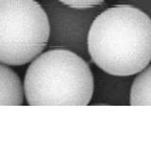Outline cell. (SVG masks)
Instances as JSON below:
<instances>
[{
  "mask_svg": "<svg viewBox=\"0 0 151 153\" xmlns=\"http://www.w3.org/2000/svg\"><path fill=\"white\" fill-rule=\"evenodd\" d=\"M87 51L109 75L140 73L151 62V17L127 4L106 9L90 26Z\"/></svg>",
  "mask_w": 151,
  "mask_h": 153,
  "instance_id": "1",
  "label": "cell"
},
{
  "mask_svg": "<svg viewBox=\"0 0 151 153\" xmlns=\"http://www.w3.org/2000/svg\"><path fill=\"white\" fill-rule=\"evenodd\" d=\"M94 76L84 59L55 48L37 56L25 76L24 93L32 106H85L94 94Z\"/></svg>",
  "mask_w": 151,
  "mask_h": 153,
  "instance_id": "2",
  "label": "cell"
},
{
  "mask_svg": "<svg viewBox=\"0 0 151 153\" xmlns=\"http://www.w3.org/2000/svg\"><path fill=\"white\" fill-rule=\"evenodd\" d=\"M50 26L36 0H0V62L20 66L48 45Z\"/></svg>",
  "mask_w": 151,
  "mask_h": 153,
  "instance_id": "3",
  "label": "cell"
},
{
  "mask_svg": "<svg viewBox=\"0 0 151 153\" xmlns=\"http://www.w3.org/2000/svg\"><path fill=\"white\" fill-rule=\"evenodd\" d=\"M44 9L49 20V45L84 54L89 25L95 19L94 8L76 9L59 0H45Z\"/></svg>",
  "mask_w": 151,
  "mask_h": 153,
  "instance_id": "4",
  "label": "cell"
},
{
  "mask_svg": "<svg viewBox=\"0 0 151 153\" xmlns=\"http://www.w3.org/2000/svg\"><path fill=\"white\" fill-rule=\"evenodd\" d=\"M24 100V87L13 70L0 62V106H20Z\"/></svg>",
  "mask_w": 151,
  "mask_h": 153,
  "instance_id": "5",
  "label": "cell"
},
{
  "mask_svg": "<svg viewBox=\"0 0 151 153\" xmlns=\"http://www.w3.org/2000/svg\"><path fill=\"white\" fill-rule=\"evenodd\" d=\"M130 102L132 106H151V64L138 73L133 80Z\"/></svg>",
  "mask_w": 151,
  "mask_h": 153,
  "instance_id": "6",
  "label": "cell"
},
{
  "mask_svg": "<svg viewBox=\"0 0 151 153\" xmlns=\"http://www.w3.org/2000/svg\"><path fill=\"white\" fill-rule=\"evenodd\" d=\"M68 7L76 9H92L101 5L105 0H59Z\"/></svg>",
  "mask_w": 151,
  "mask_h": 153,
  "instance_id": "7",
  "label": "cell"
},
{
  "mask_svg": "<svg viewBox=\"0 0 151 153\" xmlns=\"http://www.w3.org/2000/svg\"><path fill=\"white\" fill-rule=\"evenodd\" d=\"M121 1L140 9L147 14L149 13V16L151 15V0H121Z\"/></svg>",
  "mask_w": 151,
  "mask_h": 153,
  "instance_id": "8",
  "label": "cell"
}]
</instances>
